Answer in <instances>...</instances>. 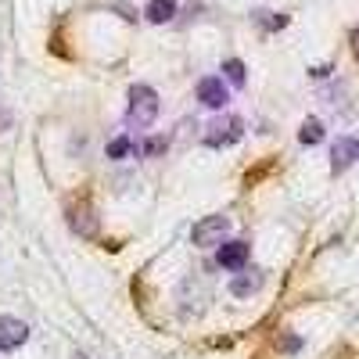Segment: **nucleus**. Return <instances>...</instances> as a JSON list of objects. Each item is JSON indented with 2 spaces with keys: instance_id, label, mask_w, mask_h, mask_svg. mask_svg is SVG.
<instances>
[{
  "instance_id": "f257e3e1",
  "label": "nucleus",
  "mask_w": 359,
  "mask_h": 359,
  "mask_svg": "<svg viewBox=\"0 0 359 359\" xmlns=\"http://www.w3.org/2000/svg\"><path fill=\"white\" fill-rule=\"evenodd\" d=\"M158 118V94L155 86L147 83H137L130 86V104H126V123L137 126V130H147Z\"/></svg>"
},
{
  "instance_id": "f03ea898",
  "label": "nucleus",
  "mask_w": 359,
  "mask_h": 359,
  "mask_svg": "<svg viewBox=\"0 0 359 359\" xmlns=\"http://www.w3.org/2000/svg\"><path fill=\"white\" fill-rule=\"evenodd\" d=\"M226 233H230V219H226V216H205V219L194 223L191 241H194L198 248H219V245L226 241Z\"/></svg>"
},
{
  "instance_id": "7ed1b4c3",
  "label": "nucleus",
  "mask_w": 359,
  "mask_h": 359,
  "mask_svg": "<svg viewBox=\"0 0 359 359\" xmlns=\"http://www.w3.org/2000/svg\"><path fill=\"white\" fill-rule=\"evenodd\" d=\"M245 137V123L237 115H226V118H216L205 133V144L208 147H226V144H237Z\"/></svg>"
},
{
  "instance_id": "20e7f679",
  "label": "nucleus",
  "mask_w": 359,
  "mask_h": 359,
  "mask_svg": "<svg viewBox=\"0 0 359 359\" xmlns=\"http://www.w3.org/2000/svg\"><path fill=\"white\" fill-rule=\"evenodd\" d=\"M355 162H359V137H338L334 147H331V172L341 176Z\"/></svg>"
},
{
  "instance_id": "39448f33",
  "label": "nucleus",
  "mask_w": 359,
  "mask_h": 359,
  "mask_svg": "<svg viewBox=\"0 0 359 359\" xmlns=\"http://www.w3.org/2000/svg\"><path fill=\"white\" fill-rule=\"evenodd\" d=\"M198 101L205 108H226L230 90H226V83L219 76H205V79H198Z\"/></svg>"
},
{
  "instance_id": "423d86ee",
  "label": "nucleus",
  "mask_w": 359,
  "mask_h": 359,
  "mask_svg": "<svg viewBox=\"0 0 359 359\" xmlns=\"http://www.w3.org/2000/svg\"><path fill=\"white\" fill-rule=\"evenodd\" d=\"M25 341H29L25 320H18V316H0V348L15 352V348H22Z\"/></svg>"
},
{
  "instance_id": "0eeeda50",
  "label": "nucleus",
  "mask_w": 359,
  "mask_h": 359,
  "mask_svg": "<svg viewBox=\"0 0 359 359\" xmlns=\"http://www.w3.org/2000/svg\"><path fill=\"white\" fill-rule=\"evenodd\" d=\"M248 255H252V248H248L245 241H223L219 252H216V262H219L223 269H230V273H237V269L248 266Z\"/></svg>"
},
{
  "instance_id": "6e6552de",
  "label": "nucleus",
  "mask_w": 359,
  "mask_h": 359,
  "mask_svg": "<svg viewBox=\"0 0 359 359\" xmlns=\"http://www.w3.org/2000/svg\"><path fill=\"white\" fill-rule=\"evenodd\" d=\"M69 226L79 237H97V216H94V208H90L86 201L83 205H72L69 208Z\"/></svg>"
},
{
  "instance_id": "1a4fd4ad",
  "label": "nucleus",
  "mask_w": 359,
  "mask_h": 359,
  "mask_svg": "<svg viewBox=\"0 0 359 359\" xmlns=\"http://www.w3.org/2000/svg\"><path fill=\"white\" fill-rule=\"evenodd\" d=\"M144 18H147V22H155V25L172 22V18H176V0H147Z\"/></svg>"
},
{
  "instance_id": "9d476101",
  "label": "nucleus",
  "mask_w": 359,
  "mask_h": 359,
  "mask_svg": "<svg viewBox=\"0 0 359 359\" xmlns=\"http://www.w3.org/2000/svg\"><path fill=\"white\" fill-rule=\"evenodd\" d=\"M323 123H320V118H306V123H302V130H298V140H302L306 147H313V144H320L323 140Z\"/></svg>"
},
{
  "instance_id": "9b49d317",
  "label": "nucleus",
  "mask_w": 359,
  "mask_h": 359,
  "mask_svg": "<svg viewBox=\"0 0 359 359\" xmlns=\"http://www.w3.org/2000/svg\"><path fill=\"white\" fill-rule=\"evenodd\" d=\"M262 287V273H255V277H233V284H230V291L237 294V298H248V294H255Z\"/></svg>"
},
{
  "instance_id": "f8f14e48",
  "label": "nucleus",
  "mask_w": 359,
  "mask_h": 359,
  "mask_svg": "<svg viewBox=\"0 0 359 359\" xmlns=\"http://www.w3.org/2000/svg\"><path fill=\"white\" fill-rule=\"evenodd\" d=\"M223 72H226V79H230L233 86H245V79H248L241 57H226V62H223Z\"/></svg>"
},
{
  "instance_id": "ddd939ff",
  "label": "nucleus",
  "mask_w": 359,
  "mask_h": 359,
  "mask_svg": "<svg viewBox=\"0 0 359 359\" xmlns=\"http://www.w3.org/2000/svg\"><path fill=\"white\" fill-rule=\"evenodd\" d=\"M130 151H133V140H130V137H115V140H108V158H111V162H123Z\"/></svg>"
},
{
  "instance_id": "4468645a",
  "label": "nucleus",
  "mask_w": 359,
  "mask_h": 359,
  "mask_svg": "<svg viewBox=\"0 0 359 359\" xmlns=\"http://www.w3.org/2000/svg\"><path fill=\"white\" fill-rule=\"evenodd\" d=\"M255 18H259L262 29H284L287 25V15H273V11H259Z\"/></svg>"
},
{
  "instance_id": "2eb2a0df",
  "label": "nucleus",
  "mask_w": 359,
  "mask_h": 359,
  "mask_svg": "<svg viewBox=\"0 0 359 359\" xmlns=\"http://www.w3.org/2000/svg\"><path fill=\"white\" fill-rule=\"evenodd\" d=\"M140 151H144L147 158L162 155V151H165V137H151V140H144V147H140Z\"/></svg>"
},
{
  "instance_id": "dca6fc26",
  "label": "nucleus",
  "mask_w": 359,
  "mask_h": 359,
  "mask_svg": "<svg viewBox=\"0 0 359 359\" xmlns=\"http://www.w3.org/2000/svg\"><path fill=\"white\" fill-rule=\"evenodd\" d=\"M348 43H352V54H355V62H359V25L352 29V36H348Z\"/></svg>"
}]
</instances>
